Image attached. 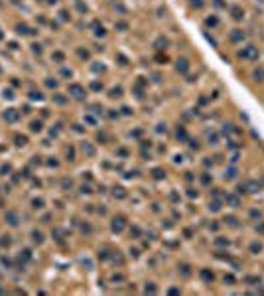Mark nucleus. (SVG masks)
Returning <instances> with one entry per match:
<instances>
[{"label": "nucleus", "instance_id": "3", "mask_svg": "<svg viewBox=\"0 0 264 296\" xmlns=\"http://www.w3.org/2000/svg\"><path fill=\"white\" fill-rule=\"evenodd\" d=\"M113 229H114V231H120V229H122V219H120V217H118V219H114Z\"/></svg>", "mask_w": 264, "mask_h": 296}, {"label": "nucleus", "instance_id": "4", "mask_svg": "<svg viewBox=\"0 0 264 296\" xmlns=\"http://www.w3.org/2000/svg\"><path fill=\"white\" fill-rule=\"evenodd\" d=\"M32 130H40V122H34V124H32Z\"/></svg>", "mask_w": 264, "mask_h": 296}, {"label": "nucleus", "instance_id": "2", "mask_svg": "<svg viewBox=\"0 0 264 296\" xmlns=\"http://www.w3.org/2000/svg\"><path fill=\"white\" fill-rule=\"evenodd\" d=\"M71 93H75V97H83V89L79 85H71Z\"/></svg>", "mask_w": 264, "mask_h": 296}, {"label": "nucleus", "instance_id": "1", "mask_svg": "<svg viewBox=\"0 0 264 296\" xmlns=\"http://www.w3.org/2000/svg\"><path fill=\"white\" fill-rule=\"evenodd\" d=\"M4 117L8 118V121H16V118H18V115H16V111H14V109H8Z\"/></svg>", "mask_w": 264, "mask_h": 296}]
</instances>
